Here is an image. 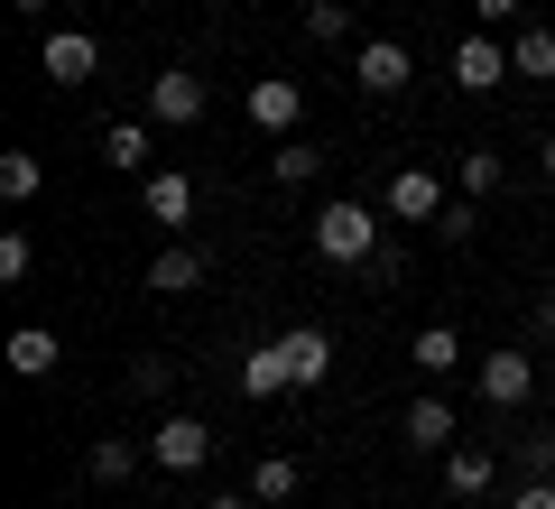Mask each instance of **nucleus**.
Wrapping results in <instances>:
<instances>
[{
  "instance_id": "obj_1",
  "label": "nucleus",
  "mask_w": 555,
  "mask_h": 509,
  "mask_svg": "<svg viewBox=\"0 0 555 509\" xmlns=\"http://www.w3.org/2000/svg\"><path fill=\"white\" fill-rule=\"evenodd\" d=\"M306 241H315L334 269H371V259H379V214H371L361 195H334V204H315Z\"/></svg>"
},
{
  "instance_id": "obj_27",
  "label": "nucleus",
  "mask_w": 555,
  "mask_h": 509,
  "mask_svg": "<svg viewBox=\"0 0 555 509\" xmlns=\"http://www.w3.org/2000/svg\"><path fill=\"white\" fill-rule=\"evenodd\" d=\"M473 232H481V204H473V195H454V204L436 214V241H473Z\"/></svg>"
},
{
  "instance_id": "obj_11",
  "label": "nucleus",
  "mask_w": 555,
  "mask_h": 509,
  "mask_svg": "<svg viewBox=\"0 0 555 509\" xmlns=\"http://www.w3.org/2000/svg\"><path fill=\"white\" fill-rule=\"evenodd\" d=\"M139 204H149V222H158V232H185V222H195V177L149 167V177H139Z\"/></svg>"
},
{
  "instance_id": "obj_9",
  "label": "nucleus",
  "mask_w": 555,
  "mask_h": 509,
  "mask_svg": "<svg viewBox=\"0 0 555 509\" xmlns=\"http://www.w3.org/2000/svg\"><path fill=\"white\" fill-rule=\"evenodd\" d=\"M408 75H416V56L398 38H361L352 47V84L361 93H408Z\"/></svg>"
},
{
  "instance_id": "obj_21",
  "label": "nucleus",
  "mask_w": 555,
  "mask_h": 509,
  "mask_svg": "<svg viewBox=\"0 0 555 509\" xmlns=\"http://www.w3.org/2000/svg\"><path fill=\"white\" fill-rule=\"evenodd\" d=\"M47 186V157L38 149H0V204H28Z\"/></svg>"
},
{
  "instance_id": "obj_24",
  "label": "nucleus",
  "mask_w": 555,
  "mask_h": 509,
  "mask_svg": "<svg viewBox=\"0 0 555 509\" xmlns=\"http://www.w3.org/2000/svg\"><path fill=\"white\" fill-rule=\"evenodd\" d=\"M269 177H278V186H315V177H324V149H306V139H278V149H269Z\"/></svg>"
},
{
  "instance_id": "obj_16",
  "label": "nucleus",
  "mask_w": 555,
  "mask_h": 509,
  "mask_svg": "<svg viewBox=\"0 0 555 509\" xmlns=\"http://www.w3.org/2000/svg\"><path fill=\"white\" fill-rule=\"evenodd\" d=\"M297 491H306V463H297V454H259V463H250V500H259V509L297 500Z\"/></svg>"
},
{
  "instance_id": "obj_32",
  "label": "nucleus",
  "mask_w": 555,
  "mask_h": 509,
  "mask_svg": "<svg viewBox=\"0 0 555 509\" xmlns=\"http://www.w3.org/2000/svg\"><path fill=\"white\" fill-rule=\"evenodd\" d=\"M528 333H537V343H555V296H537V306H528Z\"/></svg>"
},
{
  "instance_id": "obj_25",
  "label": "nucleus",
  "mask_w": 555,
  "mask_h": 509,
  "mask_svg": "<svg viewBox=\"0 0 555 509\" xmlns=\"http://www.w3.org/2000/svg\"><path fill=\"white\" fill-rule=\"evenodd\" d=\"M463 361V333L454 325H416V371H454Z\"/></svg>"
},
{
  "instance_id": "obj_30",
  "label": "nucleus",
  "mask_w": 555,
  "mask_h": 509,
  "mask_svg": "<svg viewBox=\"0 0 555 509\" xmlns=\"http://www.w3.org/2000/svg\"><path fill=\"white\" fill-rule=\"evenodd\" d=\"M167 380H177V371H167L158 353H139V361H130V390H139V398H167Z\"/></svg>"
},
{
  "instance_id": "obj_28",
  "label": "nucleus",
  "mask_w": 555,
  "mask_h": 509,
  "mask_svg": "<svg viewBox=\"0 0 555 509\" xmlns=\"http://www.w3.org/2000/svg\"><path fill=\"white\" fill-rule=\"evenodd\" d=\"M473 20L491 28V38H500V28H528V0H473Z\"/></svg>"
},
{
  "instance_id": "obj_4",
  "label": "nucleus",
  "mask_w": 555,
  "mask_h": 509,
  "mask_svg": "<svg viewBox=\"0 0 555 509\" xmlns=\"http://www.w3.org/2000/svg\"><path fill=\"white\" fill-rule=\"evenodd\" d=\"M38 75H56L65 93L93 84L102 75V38H93V28H47V38H38Z\"/></svg>"
},
{
  "instance_id": "obj_23",
  "label": "nucleus",
  "mask_w": 555,
  "mask_h": 509,
  "mask_svg": "<svg viewBox=\"0 0 555 509\" xmlns=\"http://www.w3.org/2000/svg\"><path fill=\"white\" fill-rule=\"evenodd\" d=\"M509 472H518V482H555V427H528V435H518V445H509Z\"/></svg>"
},
{
  "instance_id": "obj_14",
  "label": "nucleus",
  "mask_w": 555,
  "mask_h": 509,
  "mask_svg": "<svg viewBox=\"0 0 555 509\" xmlns=\"http://www.w3.org/2000/svg\"><path fill=\"white\" fill-rule=\"evenodd\" d=\"M204 269H214V251L177 241V251H158V259H149V288H158V296H185V288H204Z\"/></svg>"
},
{
  "instance_id": "obj_20",
  "label": "nucleus",
  "mask_w": 555,
  "mask_h": 509,
  "mask_svg": "<svg viewBox=\"0 0 555 509\" xmlns=\"http://www.w3.org/2000/svg\"><path fill=\"white\" fill-rule=\"evenodd\" d=\"M509 65H518V84H546L555 75V28H518V38H509Z\"/></svg>"
},
{
  "instance_id": "obj_5",
  "label": "nucleus",
  "mask_w": 555,
  "mask_h": 509,
  "mask_svg": "<svg viewBox=\"0 0 555 509\" xmlns=\"http://www.w3.org/2000/svg\"><path fill=\"white\" fill-rule=\"evenodd\" d=\"M214 427H204V417H158V435H149V463L158 472H204L214 463Z\"/></svg>"
},
{
  "instance_id": "obj_13",
  "label": "nucleus",
  "mask_w": 555,
  "mask_h": 509,
  "mask_svg": "<svg viewBox=\"0 0 555 509\" xmlns=\"http://www.w3.org/2000/svg\"><path fill=\"white\" fill-rule=\"evenodd\" d=\"M491 482H500V454L491 445H444V491H454V500H481Z\"/></svg>"
},
{
  "instance_id": "obj_10",
  "label": "nucleus",
  "mask_w": 555,
  "mask_h": 509,
  "mask_svg": "<svg viewBox=\"0 0 555 509\" xmlns=\"http://www.w3.org/2000/svg\"><path fill=\"white\" fill-rule=\"evenodd\" d=\"M278 361H287V390H315V380L334 371V333L324 325H287L278 333Z\"/></svg>"
},
{
  "instance_id": "obj_29",
  "label": "nucleus",
  "mask_w": 555,
  "mask_h": 509,
  "mask_svg": "<svg viewBox=\"0 0 555 509\" xmlns=\"http://www.w3.org/2000/svg\"><path fill=\"white\" fill-rule=\"evenodd\" d=\"M28 259H38V251H28V232H0V288H20Z\"/></svg>"
},
{
  "instance_id": "obj_12",
  "label": "nucleus",
  "mask_w": 555,
  "mask_h": 509,
  "mask_svg": "<svg viewBox=\"0 0 555 509\" xmlns=\"http://www.w3.org/2000/svg\"><path fill=\"white\" fill-rule=\"evenodd\" d=\"M158 157V120H102V167L112 177H149Z\"/></svg>"
},
{
  "instance_id": "obj_31",
  "label": "nucleus",
  "mask_w": 555,
  "mask_h": 509,
  "mask_svg": "<svg viewBox=\"0 0 555 509\" xmlns=\"http://www.w3.org/2000/svg\"><path fill=\"white\" fill-rule=\"evenodd\" d=\"M509 509H555V482H518V491H509Z\"/></svg>"
},
{
  "instance_id": "obj_3",
  "label": "nucleus",
  "mask_w": 555,
  "mask_h": 509,
  "mask_svg": "<svg viewBox=\"0 0 555 509\" xmlns=\"http://www.w3.org/2000/svg\"><path fill=\"white\" fill-rule=\"evenodd\" d=\"M241 112H250V130L297 139V120H306V84H297V75H259L250 93H241Z\"/></svg>"
},
{
  "instance_id": "obj_7",
  "label": "nucleus",
  "mask_w": 555,
  "mask_h": 509,
  "mask_svg": "<svg viewBox=\"0 0 555 509\" xmlns=\"http://www.w3.org/2000/svg\"><path fill=\"white\" fill-rule=\"evenodd\" d=\"M379 204H389V222H436L454 195H444V177H436V167H398V177L379 186Z\"/></svg>"
},
{
  "instance_id": "obj_19",
  "label": "nucleus",
  "mask_w": 555,
  "mask_h": 509,
  "mask_svg": "<svg viewBox=\"0 0 555 509\" xmlns=\"http://www.w3.org/2000/svg\"><path fill=\"white\" fill-rule=\"evenodd\" d=\"M232 390H241V398H278V390H287V361H278V343H259V353H241Z\"/></svg>"
},
{
  "instance_id": "obj_33",
  "label": "nucleus",
  "mask_w": 555,
  "mask_h": 509,
  "mask_svg": "<svg viewBox=\"0 0 555 509\" xmlns=\"http://www.w3.org/2000/svg\"><path fill=\"white\" fill-rule=\"evenodd\" d=\"M204 509H259V500H250V491H214V500H204Z\"/></svg>"
},
{
  "instance_id": "obj_6",
  "label": "nucleus",
  "mask_w": 555,
  "mask_h": 509,
  "mask_svg": "<svg viewBox=\"0 0 555 509\" xmlns=\"http://www.w3.org/2000/svg\"><path fill=\"white\" fill-rule=\"evenodd\" d=\"M473 398H481V408H528V398H537V361L528 353H481Z\"/></svg>"
},
{
  "instance_id": "obj_26",
  "label": "nucleus",
  "mask_w": 555,
  "mask_h": 509,
  "mask_svg": "<svg viewBox=\"0 0 555 509\" xmlns=\"http://www.w3.org/2000/svg\"><path fill=\"white\" fill-rule=\"evenodd\" d=\"M306 38H315V47H343V38H352V10H343V0H306Z\"/></svg>"
},
{
  "instance_id": "obj_18",
  "label": "nucleus",
  "mask_w": 555,
  "mask_h": 509,
  "mask_svg": "<svg viewBox=\"0 0 555 509\" xmlns=\"http://www.w3.org/2000/svg\"><path fill=\"white\" fill-rule=\"evenodd\" d=\"M500 186H509V167H500V149H463V157H454V195L491 204Z\"/></svg>"
},
{
  "instance_id": "obj_2",
  "label": "nucleus",
  "mask_w": 555,
  "mask_h": 509,
  "mask_svg": "<svg viewBox=\"0 0 555 509\" xmlns=\"http://www.w3.org/2000/svg\"><path fill=\"white\" fill-rule=\"evenodd\" d=\"M204 112H214V84H204L195 65H158V75H149V120H158V130H204Z\"/></svg>"
},
{
  "instance_id": "obj_34",
  "label": "nucleus",
  "mask_w": 555,
  "mask_h": 509,
  "mask_svg": "<svg viewBox=\"0 0 555 509\" xmlns=\"http://www.w3.org/2000/svg\"><path fill=\"white\" fill-rule=\"evenodd\" d=\"M10 10H20V20H47V10H56V0H10Z\"/></svg>"
},
{
  "instance_id": "obj_15",
  "label": "nucleus",
  "mask_w": 555,
  "mask_h": 509,
  "mask_svg": "<svg viewBox=\"0 0 555 509\" xmlns=\"http://www.w3.org/2000/svg\"><path fill=\"white\" fill-rule=\"evenodd\" d=\"M408 445H416V454H436V445H454V398H444V390L408 398Z\"/></svg>"
},
{
  "instance_id": "obj_8",
  "label": "nucleus",
  "mask_w": 555,
  "mask_h": 509,
  "mask_svg": "<svg viewBox=\"0 0 555 509\" xmlns=\"http://www.w3.org/2000/svg\"><path fill=\"white\" fill-rule=\"evenodd\" d=\"M509 75H518V65H509V47H500L491 28H473V38L454 47V84H463V93H500Z\"/></svg>"
},
{
  "instance_id": "obj_22",
  "label": "nucleus",
  "mask_w": 555,
  "mask_h": 509,
  "mask_svg": "<svg viewBox=\"0 0 555 509\" xmlns=\"http://www.w3.org/2000/svg\"><path fill=\"white\" fill-rule=\"evenodd\" d=\"M10 371H20V380H47V371H56V333H47V325H20V333H10Z\"/></svg>"
},
{
  "instance_id": "obj_17",
  "label": "nucleus",
  "mask_w": 555,
  "mask_h": 509,
  "mask_svg": "<svg viewBox=\"0 0 555 509\" xmlns=\"http://www.w3.org/2000/svg\"><path fill=\"white\" fill-rule=\"evenodd\" d=\"M139 463H149V445H130V435H102V445L93 454H83V472H93V482L102 491H120V482H130V472Z\"/></svg>"
},
{
  "instance_id": "obj_35",
  "label": "nucleus",
  "mask_w": 555,
  "mask_h": 509,
  "mask_svg": "<svg viewBox=\"0 0 555 509\" xmlns=\"http://www.w3.org/2000/svg\"><path fill=\"white\" fill-rule=\"evenodd\" d=\"M537 167H546V186H555V130H546V149H537Z\"/></svg>"
}]
</instances>
